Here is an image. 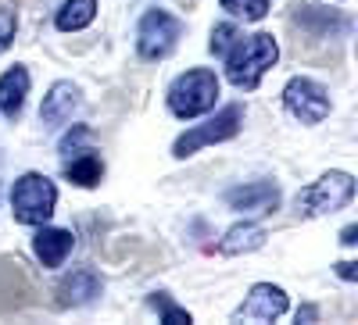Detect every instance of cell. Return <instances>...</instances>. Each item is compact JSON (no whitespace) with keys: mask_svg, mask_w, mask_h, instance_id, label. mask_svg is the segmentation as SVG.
Instances as JSON below:
<instances>
[{"mask_svg":"<svg viewBox=\"0 0 358 325\" xmlns=\"http://www.w3.org/2000/svg\"><path fill=\"white\" fill-rule=\"evenodd\" d=\"M280 47L268 33H255V36H241L229 50H226V75L233 86L241 90H255L262 82V75L276 65Z\"/></svg>","mask_w":358,"mask_h":325,"instance_id":"6da1fadb","label":"cell"},{"mask_svg":"<svg viewBox=\"0 0 358 325\" xmlns=\"http://www.w3.org/2000/svg\"><path fill=\"white\" fill-rule=\"evenodd\" d=\"M219 100V75L208 68H190L169 86V111L176 118H197L204 111H212Z\"/></svg>","mask_w":358,"mask_h":325,"instance_id":"7a4b0ae2","label":"cell"},{"mask_svg":"<svg viewBox=\"0 0 358 325\" xmlns=\"http://www.w3.org/2000/svg\"><path fill=\"white\" fill-rule=\"evenodd\" d=\"M54 204H57V186L40 172H25L11 186V211H15V222H22V225L50 222Z\"/></svg>","mask_w":358,"mask_h":325,"instance_id":"3957f363","label":"cell"},{"mask_svg":"<svg viewBox=\"0 0 358 325\" xmlns=\"http://www.w3.org/2000/svg\"><path fill=\"white\" fill-rule=\"evenodd\" d=\"M355 197V179L348 172H326L322 179H315L312 186H305L297 193V215L305 218H319V215H334L341 208H348Z\"/></svg>","mask_w":358,"mask_h":325,"instance_id":"277c9868","label":"cell"},{"mask_svg":"<svg viewBox=\"0 0 358 325\" xmlns=\"http://www.w3.org/2000/svg\"><path fill=\"white\" fill-rule=\"evenodd\" d=\"M241 126H244V104H229V107H222L215 118H208V122L187 129L183 136L172 143V154H176V158H190V154L201 151V146L233 139L236 133H241Z\"/></svg>","mask_w":358,"mask_h":325,"instance_id":"5b68a950","label":"cell"},{"mask_svg":"<svg viewBox=\"0 0 358 325\" xmlns=\"http://www.w3.org/2000/svg\"><path fill=\"white\" fill-rule=\"evenodd\" d=\"M179 36H183V25H179V18H172L169 11H147L140 18V29H136V50L143 57H151V61H158V57L172 54Z\"/></svg>","mask_w":358,"mask_h":325,"instance_id":"8992f818","label":"cell"},{"mask_svg":"<svg viewBox=\"0 0 358 325\" xmlns=\"http://www.w3.org/2000/svg\"><path fill=\"white\" fill-rule=\"evenodd\" d=\"M283 104H287V111L297 118V122H305V126H319L322 118L330 114V93H326L315 79H305V75H297V79L287 82Z\"/></svg>","mask_w":358,"mask_h":325,"instance_id":"52a82bcc","label":"cell"},{"mask_svg":"<svg viewBox=\"0 0 358 325\" xmlns=\"http://www.w3.org/2000/svg\"><path fill=\"white\" fill-rule=\"evenodd\" d=\"M79 107H83L79 86L76 82H54L50 93L40 104V122H43V129H65V126H72Z\"/></svg>","mask_w":358,"mask_h":325,"instance_id":"ba28073f","label":"cell"},{"mask_svg":"<svg viewBox=\"0 0 358 325\" xmlns=\"http://www.w3.org/2000/svg\"><path fill=\"white\" fill-rule=\"evenodd\" d=\"M226 208L241 211V215H273L280 208V186L268 183V179H258V183H248V186H233L226 193Z\"/></svg>","mask_w":358,"mask_h":325,"instance_id":"9c48e42d","label":"cell"},{"mask_svg":"<svg viewBox=\"0 0 358 325\" xmlns=\"http://www.w3.org/2000/svg\"><path fill=\"white\" fill-rule=\"evenodd\" d=\"M287 311V293L273 282H258L248 301L233 311V322H273Z\"/></svg>","mask_w":358,"mask_h":325,"instance_id":"30bf717a","label":"cell"},{"mask_svg":"<svg viewBox=\"0 0 358 325\" xmlns=\"http://www.w3.org/2000/svg\"><path fill=\"white\" fill-rule=\"evenodd\" d=\"M72 247H76V236L69 229H54L47 222L33 236V254L40 257L43 269H57V264H65V257L72 254Z\"/></svg>","mask_w":358,"mask_h":325,"instance_id":"8fae6325","label":"cell"},{"mask_svg":"<svg viewBox=\"0 0 358 325\" xmlns=\"http://www.w3.org/2000/svg\"><path fill=\"white\" fill-rule=\"evenodd\" d=\"M97 293H101V279L90 269H79L69 279H62V286H57V304L62 308H83V304L94 301Z\"/></svg>","mask_w":358,"mask_h":325,"instance_id":"7c38bea8","label":"cell"},{"mask_svg":"<svg viewBox=\"0 0 358 325\" xmlns=\"http://www.w3.org/2000/svg\"><path fill=\"white\" fill-rule=\"evenodd\" d=\"M25 93H29V72L22 65L8 68L0 75V111L8 118H18L22 107H25Z\"/></svg>","mask_w":358,"mask_h":325,"instance_id":"4fadbf2b","label":"cell"},{"mask_svg":"<svg viewBox=\"0 0 358 325\" xmlns=\"http://www.w3.org/2000/svg\"><path fill=\"white\" fill-rule=\"evenodd\" d=\"M265 240L268 232L258 222H244V225H233L219 240V254H251V250H262Z\"/></svg>","mask_w":358,"mask_h":325,"instance_id":"5bb4252c","label":"cell"},{"mask_svg":"<svg viewBox=\"0 0 358 325\" xmlns=\"http://www.w3.org/2000/svg\"><path fill=\"white\" fill-rule=\"evenodd\" d=\"M94 18H97V0H65V4L57 8L54 25L62 29V33H79V29H86Z\"/></svg>","mask_w":358,"mask_h":325,"instance_id":"9a60e30c","label":"cell"},{"mask_svg":"<svg viewBox=\"0 0 358 325\" xmlns=\"http://www.w3.org/2000/svg\"><path fill=\"white\" fill-rule=\"evenodd\" d=\"M101 175H104V165H101L97 154H79V158H72V161L65 165V179L76 183V186H86V190L97 186Z\"/></svg>","mask_w":358,"mask_h":325,"instance_id":"2e32d148","label":"cell"},{"mask_svg":"<svg viewBox=\"0 0 358 325\" xmlns=\"http://www.w3.org/2000/svg\"><path fill=\"white\" fill-rule=\"evenodd\" d=\"M219 8H226L229 15L244 22H262L268 15V0H219Z\"/></svg>","mask_w":358,"mask_h":325,"instance_id":"e0dca14e","label":"cell"},{"mask_svg":"<svg viewBox=\"0 0 358 325\" xmlns=\"http://www.w3.org/2000/svg\"><path fill=\"white\" fill-rule=\"evenodd\" d=\"M241 40V29H236L233 22H222V25H215V33H212V54H219V57H226V50Z\"/></svg>","mask_w":358,"mask_h":325,"instance_id":"ac0fdd59","label":"cell"},{"mask_svg":"<svg viewBox=\"0 0 358 325\" xmlns=\"http://www.w3.org/2000/svg\"><path fill=\"white\" fill-rule=\"evenodd\" d=\"M151 304H155V308H162V322H165V325H190V311L176 308L172 301H165V297H162V293H158V297H151Z\"/></svg>","mask_w":358,"mask_h":325,"instance_id":"d6986e66","label":"cell"},{"mask_svg":"<svg viewBox=\"0 0 358 325\" xmlns=\"http://www.w3.org/2000/svg\"><path fill=\"white\" fill-rule=\"evenodd\" d=\"M15 29H18V18L11 8H0V50H8L11 40H15Z\"/></svg>","mask_w":358,"mask_h":325,"instance_id":"ffe728a7","label":"cell"},{"mask_svg":"<svg viewBox=\"0 0 358 325\" xmlns=\"http://www.w3.org/2000/svg\"><path fill=\"white\" fill-rule=\"evenodd\" d=\"M337 275H341V279H348V282H355V275H358L355 261H341V264H337Z\"/></svg>","mask_w":358,"mask_h":325,"instance_id":"44dd1931","label":"cell"},{"mask_svg":"<svg viewBox=\"0 0 358 325\" xmlns=\"http://www.w3.org/2000/svg\"><path fill=\"white\" fill-rule=\"evenodd\" d=\"M341 240H344V243H348V247H351V243H355V240H358V225H348V229H344V232H341Z\"/></svg>","mask_w":358,"mask_h":325,"instance_id":"7402d4cb","label":"cell"}]
</instances>
